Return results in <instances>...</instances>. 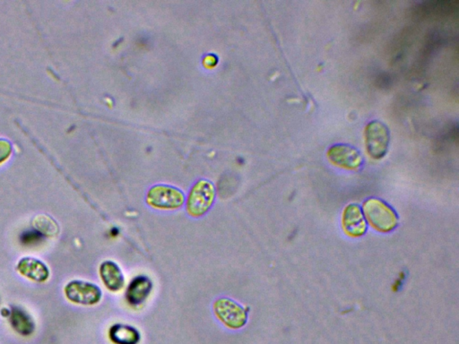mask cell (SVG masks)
I'll use <instances>...</instances> for the list:
<instances>
[{
  "label": "cell",
  "mask_w": 459,
  "mask_h": 344,
  "mask_svg": "<svg viewBox=\"0 0 459 344\" xmlns=\"http://www.w3.org/2000/svg\"><path fill=\"white\" fill-rule=\"evenodd\" d=\"M67 299L74 303L93 306L99 303L103 293L96 284L87 281H75L70 283L65 290Z\"/></svg>",
  "instance_id": "8992f818"
},
{
  "label": "cell",
  "mask_w": 459,
  "mask_h": 344,
  "mask_svg": "<svg viewBox=\"0 0 459 344\" xmlns=\"http://www.w3.org/2000/svg\"><path fill=\"white\" fill-rule=\"evenodd\" d=\"M100 277L109 290L118 292L125 286V277L120 266L112 261H105L100 266Z\"/></svg>",
  "instance_id": "9c48e42d"
},
{
  "label": "cell",
  "mask_w": 459,
  "mask_h": 344,
  "mask_svg": "<svg viewBox=\"0 0 459 344\" xmlns=\"http://www.w3.org/2000/svg\"><path fill=\"white\" fill-rule=\"evenodd\" d=\"M19 270L21 274L34 281H43L49 277L45 265L34 258L25 257L21 260Z\"/></svg>",
  "instance_id": "8fae6325"
},
{
  "label": "cell",
  "mask_w": 459,
  "mask_h": 344,
  "mask_svg": "<svg viewBox=\"0 0 459 344\" xmlns=\"http://www.w3.org/2000/svg\"><path fill=\"white\" fill-rule=\"evenodd\" d=\"M11 323L14 330L23 335H29L34 332V325L28 315L19 308H14L11 314Z\"/></svg>",
  "instance_id": "4fadbf2b"
},
{
  "label": "cell",
  "mask_w": 459,
  "mask_h": 344,
  "mask_svg": "<svg viewBox=\"0 0 459 344\" xmlns=\"http://www.w3.org/2000/svg\"><path fill=\"white\" fill-rule=\"evenodd\" d=\"M389 131L381 121L374 120L365 127V145L367 152L372 159L383 158L389 150Z\"/></svg>",
  "instance_id": "5b68a950"
},
{
  "label": "cell",
  "mask_w": 459,
  "mask_h": 344,
  "mask_svg": "<svg viewBox=\"0 0 459 344\" xmlns=\"http://www.w3.org/2000/svg\"><path fill=\"white\" fill-rule=\"evenodd\" d=\"M343 229L352 237H360L365 233L366 221L362 210L357 204H350L346 207L343 216Z\"/></svg>",
  "instance_id": "ba28073f"
},
{
  "label": "cell",
  "mask_w": 459,
  "mask_h": 344,
  "mask_svg": "<svg viewBox=\"0 0 459 344\" xmlns=\"http://www.w3.org/2000/svg\"><path fill=\"white\" fill-rule=\"evenodd\" d=\"M43 239V234L36 230H26L21 236V242L25 246H34Z\"/></svg>",
  "instance_id": "9a60e30c"
},
{
  "label": "cell",
  "mask_w": 459,
  "mask_h": 344,
  "mask_svg": "<svg viewBox=\"0 0 459 344\" xmlns=\"http://www.w3.org/2000/svg\"><path fill=\"white\" fill-rule=\"evenodd\" d=\"M328 156L334 165L348 170H356L363 163L361 153L350 145H334L328 150Z\"/></svg>",
  "instance_id": "52a82bcc"
},
{
  "label": "cell",
  "mask_w": 459,
  "mask_h": 344,
  "mask_svg": "<svg viewBox=\"0 0 459 344\" xmlns=\"http://www.w3.org/2000/svg\"><path fill=\"white\" fill-rule=\"evenodd\" d=\"M34 224L36 230L39 231L43 235L45 234V235L53 236L58 233V225L48 216H38L37 218L34 219Z\"/></svg>",
  "instance_id": "5bb4252c"
},
{
  "label": "cell",
  "mask_w": 459,
  "mask_h": 344,
  "mask_svg": "<svg viewBox=\"0 0 459 344\" xmlns=\"http://www.w3.org/2000/svg\"><path fill=\"white\" fill-rule=\"evenodd\" d=\"M109 339L115 344H138L140 334L133 326L116 324L109 330Z\"/></svg>",
  "instance_id": "7c38bea8"
},
{
  "label": "cell",
  "mask_w": 459,
  "mask_h": 344,
  "mask_svg": "<svg viewBox=\"0 0 459 344\" xmlns=\"http://www.w3.org/2000/svg\"><path fill=\"white\" fill-rule=\"evenodd\" d=\"M153 289V283L147 277H138L130 283L126 292L127 301L133 307L139 306L147 301Z\"/></svg>",
  "instance_id": "30bf717a"
},
{
  "label": "cell",
  "mask_w": 459,
  "mask_h": 344,
  "mask_svg": "<svg viewBox=\"0 0 459 344\" xmlns=\"http://www.w3.org/2000/svg\"><path fill=\"white\" fill-rule=\"evenodd\" d=\"M215 197V186L209 180H200L192 186L186 203V213L194 218L205 215Z\"/></svg>",
  "instance_id": "6da1fadb"
},
{
  "label": "cell",
  "mask_w": 459,
  "mask_h": 344,
  "mask_svg": "<svg viewBox=\"0 0 459 344\" xmlns=\"http://www.w3.org/2000/svg\"><path fill=\"white\" fill-rule=\"evenodd\" d=\"M363 211L367 220L376 230L387 233L398 225L396 213L383 201L376 198L367 200Z\"/></svg>",
  "instance_id": "7a4b0ae2"
},
{
  "label": "cell",
  "mask_w": 459,
  "mask_h": 344,
  "mask_svg": "<svg viewBox=\"0 0 459 344\" xmlns=\"http://www.w3.org/2000/svg\"><path fill=\"white\" fill-rule=\"evenodd\" d=\"M147 203L156 209L176 210L185 203V195L173 186L156 185L147 192Z\"/></svg>",
  "instance_id": "3957f363"
},
{
  "label": "cell",
  "mask_w": 459,
  "mask_h": 344,
  "mask_svg": "<svg viewBox=\"0 0 459 344\" xmlns=\"http://www.w3.org/2000/svg\"><path fill=\"white\" fill-rule=\"evenodd\" d=\"M214 312L216 317L226 327L232 330H238L244 327L247 323V310L233 299L228 298L216 299L214 303Z\"/></svg>",
  "instance_id": "277c9868"
},
{
  "label": "cell",
  "mask_w": 459,
  "mask_h": 344,
  "mask_svg": "<svg viewBox=\"0 0 459 344\" xmlns=\"http://www.w3.org/2000/svg\"><path fill=\"white\" fill-rule=\"evenodd\" d=\"M12 153V144L10 141L0 138V163L6 161Z\"/></svg>",
  "instance_id": "2e32d148"
}]
</instances>
